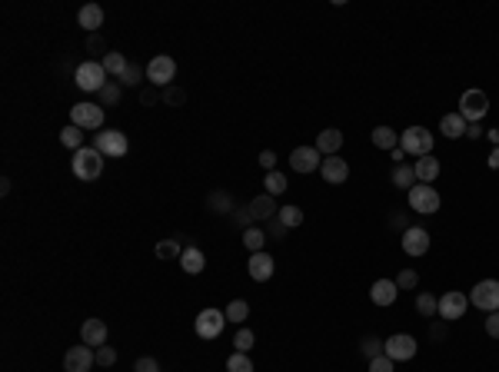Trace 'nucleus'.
<instances>
[{
	"mask_svg": "<svg viewBox=\"0 0 499 372\" xmlns=\"http://www.w3.org/2000/svg\"><path fill=\"white\" fill-rule=\"evenodd\" d=\"M320 176H323V180H327L329 186H343L346 180H349V163H346L340 153H336V156H323Z\"/></svg>",
	"mask_w": 499,
	"mask_h": 372,
	"instance_id": "nucleus-15",
	"label": "nucleus"
},
{
	"mask_svg": "<svg viewBox=\"0 0 499 372\" xmlns=\"http://www.w3.org/2000/svg\"><path fill=\"white\" fill-rule=\"evenodd\" d=\"M183 236H170V240H160L154 246V256L156 260H163V262H170V260H180L183 256Z\"/></svg>",
	"mask_w": 499,
	"mask_h": 372,
	"instance_id": "nucleus-24",
	"label": "nucleus"
},
{
	"mask_svg": "<svg viewBox=\"0 0 499 372\" xmlns=\"http://www.w3.org/2000/svg\"><path fill=\"white\" fill-rule=\"evenodd\" d=\"M70 123L80 127V130H103V107L100 103H74L70 107Z\"/></svg>",
	"mask_w": 499,
	"mask_h": 372,
	"instance_id": "nucleus-6",
	"label": "nucleus"
},
{
	"mask_svg": "<svg viewBox=\"0 0 499 372\" xmlns=\"http://www.w3.org/2000/svg\"><path fill=\"white\" fill-rule=\"evenodd\" d=\"M396 286H400V289H416V286H420V276H416L413 269H400V276H396Z\"/></svg>",
	"mask_w": 499,
	"mask_h": 372,
	"instance_id": "nucleus-47",
	"label": "nucleus"
},
{
	"mask_svg": "<svg viewBox=\"0 0 499 372\" xmlns=\"http://www.w3.org/2000/svg\"><path fill=\"white\" fill-rule=\"evenodd\" d=\"M360 353L366 359H376V355H383V339L380 335H363V342H360Z\"/></svg>",
	"mask_w": 499,
	"mask_h": 372,
	"instance_id": "nucleus-39",
	"label": "nucleus"
},
{
	"mask_svg": "<svg viewBox=\"0 0 499 372\" xmlns=\"http://www.w3.org/2000/svg\"><path fill=\"white\" fill-rule=\"evenodd\" d=\"M263 226H267V236H269V240H283V236H287V226L280 223L276 216H273L269 223H263Z\"/></svg>",
	"mask_w": 499,
	"mask_h": 372,
	"instance_id": "nucleus-51",
	"label": "nucleus"
},
{
	"mask_svg": "<svg viewBox=\"0 0 499 372\" xmlns=\"http://www.w3.org/2000/svg\"><path fill=\"white\" fill-rule=\"evenodd\" d=\"M446 335H449V322H446V319H433V322H429V339H433V342H442Z\"/></svg>",
	"mask_w": 499,
	"mask_h": 372,
	"instance_id": "nucleus-44",
	"label": "nucleus"
},
{
	"mask_svg": "<svg viewBox=\"0 0 499 372\" xmlns=\"http://www.w3.org/2000/svg\"><path fill=\"white\" fill-rule=\"evenodd\" d=\"M263 186H267L269 196H280V193H287L289 183H287V173H280V169H269L267 180H263Z\"/></svg>",
	"mask_w": 499,
	"mask_h": 372,
	"instance_id": "nucleus-35",
	"label": "nucleus"
},
{
	"mask_svg": "<svg viewBox=\"0 0 499 372\" xmlns=\"http://www.w3.org/2000/svg\"><path fill=\"white\" fill-rule=\"evenodd\" d=\"M247 206H250V213H253V220H256L260 226L269 223V220L280 213V209H276V200H273L269 193H260V196H253Z\"/></svg>",
	"mask_w": 499,
	"mask_h": 372,
	"instance_id": "nucleus-19",
	"label": "nucleus"
},
{
	"mask_svg": "<svg viewBox=\"0 0 499 372\" xmlns=\"http://www.w3.org/2000/svg\"><path fill=\"white\" fill-rule=\"evenodd\" d=\"M94 147L103 153V156H110V160H116V156H127V149H130V140H127V133L120 130H100L94 136Z\"/></svg>",
	"mask_w": 499,
	"mask_h": 372,
	"instance_id": "nucleus-10",
	"label": "nucleus"
},
{
	"mask_svg": "<svg viewBox=\"0 0 499 372\" xmlns=\"http://www.w3.org/2000/svg\"><path fill=\"white\" fill-rule=\"evenodd\" d=\"M140 103H143V107L163 103V93H156V87H143V90H140Z\"/></svg>",
	"mask_w": 499,
	"mask_h": 372,
	"instance_id": "nucleus-50",
	"label": "nucleus"
},
{
	"mask_svg": "<svg viewBox=\"0 0 499 372\" xmlns=\"http://www.w3.org/2000/svg\"><path fill=\"white\" fill-rule=\"evenodd\" d=\"M103 20H107V14H103L100 3H83L77 14V27H83L87 34H96V30L103 27Z\"/></svg>",
	"mask_w": 499,
	"mask_h": 372,
	"instance_id": "nucleus-20",
	"label": "nucleus"
},
{
	"mask_svg": "<svg viewBox=\"0 0 499 372\" xmlns=\"http://www.w3.org/2000/svg\"><path fill=\"white\" fill-rule=\"evenodd\" d=\"M227 372H253L250 355L247 353H230V359H227Z\"/></svg>",
	"mask_w": 499,
	"mask_h": 372,
	"instance_id": "nucleus-40",
	"label": "nucleus"
},
{
	"mask_svg": "<svg viewBox=\"0 0 499 372\" xmlns=\"http://www.w3.org/2000/svg\"><path fill=\"white\" fill-rule=\"evenodd\" d=\"M74 83H77L83 93H100L103 90V83H107L103 63H100V60H83L77 67V74H74Z\"/></svg>",
	"mask_w": 499,
	"mask_h": 372,
	"instance_id": "nucleus-3",
	"label": "nucleus"
},
{
	"mask_svg": "<svg viewBox=\"0 0 499 372\" xmlns=\"http://www.w3.org/2000/svg\"><path fill=\"white\" fill-rule=\"evenodd\" d=\"M413 169H416V183H433L436 176H440V160L429 153V156H420L416 163H413Z\"/></svg>",
	"mask_w": 499,
	"mask_h": 372,
	"instance_id": "nucleus-26",
	"label": "nucleus"
},
{
	"mask_svg": "<svg viewBox=\"0 0 499 372\" xmlns=\"http://www.w3.org/2000/svg\"><path fill=\"white\" fill-rule=\"evenodd\" d=\"M369 140H373V147L376 149H389V153L400 147V133L393 130V127H373Z\"/></svg>",
	"mask_w": 499,
	"mask_h": 372,
	"instance_id": "nucleus-27",
	"label": "nucleus"
},
{
	"mask_svg": "<svg viewBox=\"0 0 499 372\" xmlns=\"http://www.w3.org/2000/svg\"><path fill=\"white\" fill-rule=\"evenodd\" d=\"M466 136H469V140H480V136H486V130H482L480 123H469V127H466Z\"/></svg>",
	"mask_w": 499,
	"mask_h": 372,
	"instance_id": "nucleus-55",
	"label": "nucleus"
},
{
	"mask_svg": "<svg viewBox=\"0 0 499 372\" xmlns=\"http://www.w3.org/2000/svg\"><path fill=\"white\" fill-rule=\"evenodd\" d=\"M273 256H269L267 249L263 253H250V262H247V269H250V279H256V282H267L269 276H273Z\"/></svg>",
	"mask_w": 499,
	"mask_h": 372,
	"instance_id": "nucleus-21",
	"label": "nucleus"
},
{
	"mask_svg": "<svg viewBox=\"0 0 499 372\" xmlns=\"http://www.w3.org/2000/svg\"><path fill=\"white\" fill-rule=\"evenodd\" d=\"M223 313H227V322H236V326H240V322H247L250 306L243 302V299H230V306H227Z\"/></svg>",
	"mask_w": 499,
	"mask_h": 372,
	"instance_id": "nucleus-38",
	"label": "nucleus"
},
{
	"mask_svg": "<svg viewBox=\"0 0 499 372\" xmlns=\"http://www.w3.org/2000/svg\"><path fill=\"white\" fill-rule=\"evenodd\" d=\"M466 309H469V296H466V293H460V289H453V293L440 296V319H446V322L462 319V316H466Z\"/></svg>",
	"mask_w": 499,
	"mask_h": 372,
	"instance_id": "nucleus-14",
	"label": "nucleus"
},
{
	"mask_svg": "<svg viewBox=\"0 0 499 372\" xmlns=\"http://www.w3.org/2000/svg\"><path fill=\"white\" fill-rule=\"evenodd\" d=\"M369 372H396V362L383 353V355H376V359H369Z\"/></svg>",
	"mask_w": 499,
	"mask_h": 372,
	"instance_id": "nucleus-45",
	"label": "nucleus"
},
{
	"mask_svg": "<svg viewBox=\"0 0 499 372\" xmlns=\"http://www.w3.org/2000/svg\"><path fill=\"white\" fill-rule=\"evenodd\" d=\"M60 143H63L67 149H74V153H77V149H83V130H80V127H74V123H70V127H63V130H60Z\"/></svg>",
	"mask_w": 499,
	"mask_h": 372,
	"instance_id": "nucleus-36",
	"label": "nucleus"
},
{
	"mask_svg": "<svg viewBox=\"0 0 499 372\" xmlns=\"http://www.w3.org/2000/svg\"><path fill=\"white\" fill-rule=\"evenodd\" d=\"M134 372H160V362H156L154 355H140L134 362Z\"/></svg>",
	"mask_w": 499,
	"mask_h": 372,
	"instance_id": "nucleus-49",
	"label": "nucleus"
},
{
	"mask_svg": "<svg viewBox=\"0 0 499 372\" xmlns=\"http://www.w3.org/2000/svg\"><path fill=\"white\" fill-rule=\"evenodd\" d=\"M180 269H183L187 276H200V273L207 269V256H203V249L187 246V249H183V256H180Z\"/></svg>",
	"mask_w": 499,
	"mask_h": 372,
	"instance_id": "nucleus-22",
	"label": "nucleus"
},
{
	"mask_svg": "<svg viewBox=\"0 0 499 372\" xmlns=\"http://www.w3.org/2000/svg\"><path fill=\"white\" fill-rule=\"evenodd\" d=\"M207 209H210V213H220V216H227V213H233L236 206H233V200L223 193V189H213L210 196H207Z\"/></svg>",
	"mask_w": 499,
	"mask_h": 372,
	"instance_id": "nucleus-29",
	"label": "nucleus"
},
{
	"mask_svg": "<svg viewBox=\"0 0 499 372\" xmlns=\"http://www.w3.org/2000/svg\"><path fill=\"white\" fill-rule=\"evenodd\" d=\"M486 333L499 339V313H486Z\"/></svg>",
	"mask_w": 499,
	"mask_h": 372,
	"instance_id": "nucleus-54",
	"label": "nucleus"
},
{
	"mask_svg": "<svg viewBox=\"0 0 499 372\" xmlns=\"http://www.w3.org/2000/svg\"><path fill=\"white\" fill-rule=\"evenodd\" d=\"M466 123H480L482 116L489 113V96L482 90H466L460 96V110H456Z\"/></svg>",
	"mask_w": 499,
	"mask_h": 372,
	"instance_id": "nucleus-7",
	"label": "nucleus"
},
{
	"mask_svg": "<svg viewBox=\"0 0 499 372\" xmlns=\"http://www.w3.org/2000/svg\"><path fill=\"white\" fill-rule=\"evenodd\" d=\"M90 366H96L94 346H70L63 355V372H90Z\"/></svg>",
	"mask_w": 499,
	"mask_h": 372,
	"instance_id": "nucleus-12",
	"label": "nucleus"
},
{
	"mask_svg": "<svg viewBox=\"0 0 499 372\" xmlns=\"http://www.w3.org/2000/svg\"><path fill=\"white\" fill-rule=\"evenodd\" d=\"M396 296H400L396 279H376V282L369 286V299H373V306H393Z\"/></svg>",
	"mask_w": 499,
	"mask_h": 372,
	"instance_id": "nucleus-16",
	"label": "nucleus"
},
{
	"mask_svg": "<svg viewBox=\"0 0 499 372\" xmlns=\"http://www.w3.org/2000/svg\"><path fill=\"white\" fill-rule=\"evenodd\" d=\"M100 63H103V70H107V76H120L123 70H127V63H130V60H127L123 54H114V50H110L107 56H100Z\"/></svg>",
	"mask_w": 499,
	"mask_h": 372,
	"instance_id": "nucleus-34",
	"label": "nucleus"
},
{
	"mask_svg": "<svg viewBox=\"0 0 499 372\" xmlns=\"http://www.w3.org/2000/svg\"><path fill=\"white\" fill-rule=\"evenodd\" d=\"M233 223L240 226V229H250V226H260L256 220H253L250 206H236V209H233Z\"/></svg>",
	"mask_w": 499,
	"mask_h": 372,
	"instance_id": "nucleus-43",
	"label": "nucleus"
},
{
	"mask_svg": "<svg viewBox=\"0 0 499 372\" xmlns=\"http://www.w3.org/2000/svg\"><path fill=\"white\" fill-rule=\"evenodd\" d=\"M114 362H116V349H114V346H100V349H96V366L110 369Z\"/></svg>",
	"mask_w": 499,
	"mask_h": 372,
	"instance_id": "nucleus-46",
	"label": "nucleus"
},
{
	"mask_svg": "<svg viewBox=\"0 0 499 372\" xmlns=\"http://www.w3.org/2000/svg\"><path fill=\"white\" fill-rule=\"evenodd\" d=\"M416 313L426 319H436L440 316V299L433 293H416Z\"/></svg>",
	"mask_w": 499,
	"mask_h": 372,
	"instance_id": "nucleus-31",
	"label": "nucleus"
},
{
	"mask_svg": "<svg viewBox=\"0 0 499 372\" xmlns=\"http://www.w3.org/2000/svg\"><path fill=\"white\" fill-rule=\"evenodd\" d=\"M323 167V153L316 147H296L289 153V169L293 173H313Z\"/></svg>",
	"mask_w": 499,
	"mask_h": 372,
	"instance_id": "nucleus-13",
	"label": "nucleus"
},
{
	"mask_svg": "<svg viewBox=\"0 0 499 372\" xmlns=\"http://www.w3.org/2000/svg\"><path fill=\"white\" fill-rule=\"evenodd\" d=\"M406 200H409V209L422 213V216H433L440 209V193H436V186H429V183H416L406 193Z\"/></svg>",
	"mask_w": 499,
	"mask_h": 372,
	"instance_id": "nucleus-5",
	"label": "nucleus"
},
{
	"mask_svg": "<svg viewBox=\"0 0 499 372\" xmlns=\"http://www.w3.org/2000/svg\"><path fill=\"white\" fill-rule=\"evenodd\" d=\"M260 167L267 169H276V153H273V149H260Z\"/></svg>",
	"mask_w": 499,
	"mask_h": 372,
	"instance_id": "nucleus-53",
	"label": "nucleus"
},
{
	"mask_svg": "<svg viewBox=\"0 0 499 372\" xmlns=\"http://www.w3.org/2000/svg\"><path fill=\"white\" fill-rule=\"evenodd\" d=\"M389 226H393V229H400V233H406V229H409V216H406V213H400V209H393V213H389Z\"/></svg>",
	"mask_w": 499,
	"mask_h": 372,
	"instance_id": "nucleus-52",
	"label": "nucleus"
},
{
	"mask_svg": "<svg viewBox=\"0 0 499 372\" xmlns=\"http://www.w3.org/2000/svg\"><path fill=\"white\" fill-rule=\"evenodd\" d=\"M253 342H256V335H253V329H240V333L233 335V346H236V353H250L253 349Z\"/></svg>",
	"mask_w": 499,
	"mask_h": 372,
	"instance_id": "nucleus-41",
	"label": "nucleus"
},
{
	"mask_svg": "<svg viewBox=\"0 0 499 372\" xmlns=\"http://www.w3.org/2000/svg\"><path fill=\"white\" fill-rule=\"evenodd\" d=\"M466 120H462L460 113H442L440 120V133L446 136V140H460V136H466Z\"/></svg>",
	"mask_w": 499,
	"mask_h": 372,
	"instance_id": "nucleus-25",
	"label": "nucleus"
},
{
	"mask_svg": "<svg viewBox=\"0 0 499 372\" xmlns=\"http://www.w3.org/2000/svg\"><path fill=\"white\" fill-rule=\"evenodd\" d=\"M313 147L320 149L323 156H336V153H340V147H343V133L336 130V127H327V130L316 136V143H313Z\"/></svg>",
	"mask_w": 499,
	"mask_h": 372,
	"instance_id": "nucleus-23",
	"label": "nucleus"
},
{
	"mask_svg": "<svg viewBox=\"0 0 499 372\" xmlns=\"http://www.w3.org/2000/svg\"><path fill=\"white\" fill-rule=\"evenodd\" d=\"M70 169H74V176L77 180H83V183H90V180H96L100 173H103V153L96 147H83L74 153V163H70Z\"/></svg>",
	"mask_w": 499,
	"mask_h": 372,
	"instance_id": "nucleus-1",
	"label": "nucleus"
},
{
	"mask_svg": "<svg viewBox=\"0 0 499 372\" xmlns=\"http://www.w3.org/2000/svg\"><path fill=\"white\" fill-rule=\"evenodd\" d=\"M416 349H420V342H416L409 333H396L383 342V353L389 355L393 362H409V359L416 355Z\"/></svg>",
	"mask_w": 499,
	"mask_h": 372,
	"instance_id": "nucleus-11",
	"label": "nucleus"
},
{
	"mask_svg": "<svg viewBox=\"0 0 499 372\" xmlns=\"http://www.w3.org/2000/svg\"><path fill=\"white\" fill-rule=\"evenodd\" d=\"M486 140H489V143H496V147H499V130H486Z\"/></svg>",
	"mask_w": 499,
	"mask_h": 372,
	"instance_id": "nucleus-58",
	"label": "nucleus"
},
{
	"mask_svg": "<svg viewBox=\"0 0 499 372\" xmlns=\"http://www.w3.org/2000/svg\"><path fill=\"white\" fill-rule=\"evenodd\" d=\"M263 242H267V229H263V226L243 229V246H247L250 253H263Z\"/></svg>",
	"mask_w": 499,
	"mask_h": 372,
	"instance_id": "nucleus-32",
	"label": "nucleus"
},
{
	"mask_svg": "<svg viewBox=\"0 0 499 372\" xmlns=\"http://www.w3.org/2000/svg\"><path fill=\"white\" fill-rule=\"evenodd\" d=\"M107 322L103 319H87L83 326H80V339H83V346H94V349H100V346H107Z\"/></svg>",
	"mask_w": 499,
	"mask_h": 372,
	"instance_id": "nucleus-17",
	"label": "nucleus"
},
{
	"mask_svg": "<svg viewBox=\"0 0 499 372\" xmlns=\"http://www.w3.org/2000/svg\"><path fill=\"white\" fill-rule=\"evenodd\" d=\"M469 302L482 309V313H499V279H482L473 286L469 293Z\"/></svg>",
	"mask_w": 499,
	"mask_h": 372,
	"instance_id": "nucleus-8",
	"label": "nucleus"
},
{
	"mask_svg": "<svg viewBox=\"0 0 499 372\" xmlns=\"http://www.w3.org/2000/svg\"><path fill=\"white\" fill-rule=\"evenodd\" d=\"M429 249V233L422 226H409L403 233V253L406 256H422Z\"/></svg>",
	"mask_w": 499,
	"mask_h": 372,
	"instance_id": "nucleus-18",
	"label": "nucleus"
},
{
	"mask_svg": "<svg viewBox=\"0 0 499 372\" xmlns=\"http://www.w3.org/2000/svg\"><path fill=\"white\" fill-rule=\"evenodd\" d=\"M143 80H147V67H140V63H127V70L116 76L120 87H140Z\"/></svg>",
	"mask_w": 499,
	"mask_h": 372,
	"instance_id": "nucleus-30",
	"label": "nucleus"
},
{
	"mask_svg": "<svg viewBox=\"0 0 499 372\" xmlns=\"http://www.w3.org/2000/svg\"><path fill=\"white\" fill-rule=\"evenodd\" d=\"M173 76H176V60L170 54H156L150 63H147V83L150 87H173Z\"/></svg>",
	"mask_w": 499,
	"mask_h": 372,
	"instance_id": "nucleus-4",
	"label": "nucleus"
},
{
	"mask_svg": "<svg viewBox=\"0 0 499 372\" xmlns=\"http://www.w3.org/2000/svg\"><path fill=\"white\" fill-rule=\"evenodd\" d=\"M489 167H493V169H499V147L493 149V153H489Z\"/></svg>",
	"mask_w": 499,
	"mask_h": 372,
	"instance_id": "nucleus-57",
	"label": "nucleus"
},
{
	"mask_svg": "<svg viewBox=\"0 0 499 372\" xmlns=\"http://www.w3.org/2000/svg\"><path fill=\"white\" fill-rule=\"evenodd\" d=\"M223 326H227V313L223 309H200L196 319H193V329L200 339H216V335L223 333Z\"/></svg>",
	"mask_w": 499,
	"mask_h": 372,
	"instance_id": "nucleus-9",
	"label": "nucleus"
},
{
	"mask_svg": "<svg viewBox=\"0 0 499 372\" xmlns=\"http://www.w3.org/2000/svg\"><path fill=\"white\" fill-rule=\"evenodd\" d=\"M87 50H90V54H110V50H107V40H103V34H90V37H87Z\"/></svg>",
	"mask_w": 499,
	"mask_h": 372,
	"instance_id": "nucleus-48",
	"label": "nucleus"
},
{
	"mask_svg": "<svg viewBox=\"0 0 499 372\" xmlns=\"http://www.w3.org/2000/svg\"><path fill=\"white\" fill-rule=\"evenodd\" d=\"M389 156H393V167H396V163H406V153H403V149H400V147L393 149Z\"/></svg>",
	"mask_w": 499,
	"mask_h": 372,
	"instance_id": "nucleus-56",
	"label": "nucleus"
},
{
	"mask_svg": "<svg viewBox=\"0 0 499 372\" xmlns=\"http://www.w3.org/2000/svg\"><path fill=\"white\" fill-rule=\"evenodd\" d=\"M163 103H167V107H183V103H187V90H183V87H167V90H163Z\"/></svg>",
	"mask_w": 499,
	"mask_h": 372,
	"instance_id": "nucleus-42",
	"label": "nucleus"
},
{
	"mask_svg": "<svg viewBox=\"0 0 499 372\" xmlns=\"http://www.w3.org/2000/svg\"><path fill=\"white\" fill-rule=\"evenodd\" d=\"M276 220L287 226V229H296V226H303V209H300V206H293V203H287V206H280Z\"/></svg>",
	"mask_w": 499,
	"mask_h": 372,
	"instance_id": "nucleus-33",
	"label": "nucleus"
},
{
	"mask_svg": "<svg viewBox=\"0 0 499 372\" xmlns=\"http://www.w3.org/2000/svg\"><path fill=\"white\" fill-rule=\"evenodd\" d=\"M389 180H393L396 189H406V193H409V189L416 186V169H413V163H396L393 173H389Z\"/></svg>",
	"mask_w": 499,
	"mask_h": 372,
	"instance_id": "nucleus-28",
	"label": "nucleus"
},
{
	"mask_svg": "<svg viewBox=\"0 0 499 372\" xmlns=\"http://www.w3.org/2000/svg\"><path fill=\"white\" fill-rule=\"evenodd\" d=\"M120 96H123V87H120L116 80H107L103 90H100V107H116Z\"/></svg>",
	"mask_w": 499,
	"mask_h": 372,
	"instance_id": "nucleus-37",
	"label": "nucleus"
},
{
	"mask_svg": "<svg viewBox=\"0 0 499 372\" xmlns=\"http://www.w3.org/2000/svg\"><path fill=\"white\" fill-rule=\"evenodd\" d=\"M400 149H403L406 156H413V160L429 156L433 153V133L426 130V127H406L400 133Z\"/></svg>",
	"mask_w": 499,
	"mask_h": 372,
	"instance_id": "nucleus-2",
	"label": "nucleus"
}]
</instances>
